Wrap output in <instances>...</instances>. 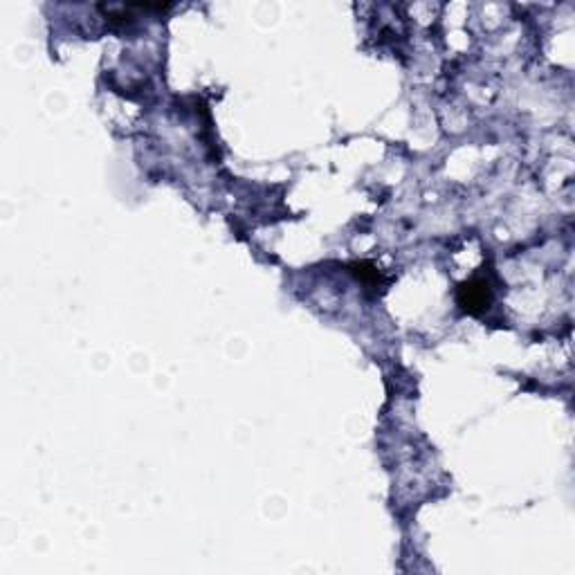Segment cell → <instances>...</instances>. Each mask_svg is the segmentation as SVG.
Returning <instances> with one entry per match:
<instances>
[{
  "label": "cell",
  "instance_id": "6da1fadb",
  "mask_svg": "<svg viewBox=\"0 0 575 575\" xmlns=\"http://www.w3.org/2000/svg\"><path fill=\"white\" fill-rule=\"evenodd\" d=\"M463 292H467V299H461V304L470 310V313H474V308H488V304H490L488 283H479V288H474V283L470 281L463 285Z\"/></svg>",
  "mask_w": 575,
  "mask_h": 575
}]
</instances>
